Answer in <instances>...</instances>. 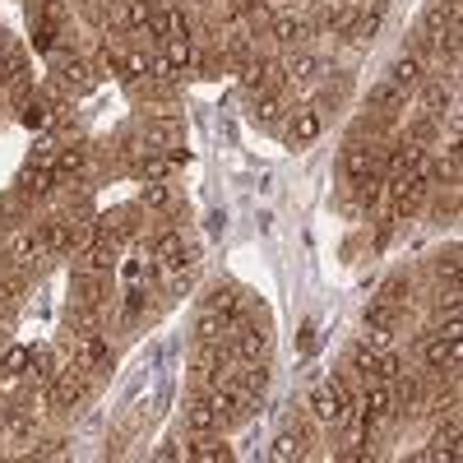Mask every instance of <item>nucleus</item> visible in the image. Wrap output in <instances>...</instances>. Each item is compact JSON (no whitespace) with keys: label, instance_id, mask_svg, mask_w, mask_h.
I'll return each instance as SVG.
<instances>
[{"label":"nucleus","instance_id":"nucleus-12","mask_svg":"<svg viewBox=\"0 0 463 463\" xmlns=\"http://www.w3.org/2000/svg\"><path fill=\"white\" fill-rule=\"evenodd\" d=\"M399 408L394 390H390V380H366V394H362V412L366 421H380V417H390Z\"/></svg>","mask_w":463,"mask_h":463},{"label":"nucleus","instance_id":"nucleus-26","mask_svg":"<svg viewBox=\"0 0 463 463\" xmlns=\"http://www.w3.org/2000/svg\"><path fill=\"white\" fill-rule=\"evenodd\" d=\"M421 158V144H412V139H399L390 153H384V163H380V172L384 176H403V172H412V163Z\"/></svg>","mask_w":463,"mask_h":463},{"label":"nucleus","instance_id":"nucleus-9","mask_svg":"<svg viewBox=\"0 0 463 463\" xmlns=\"http://www.w3.org/2000/svg\"><path fill=\"white\" fill-rule=\"evenodd\" d=\"M5 260L28 274V269H37V264L47 260V250H43V241H37V232H33V227H19L14 237H10V246H5Z\"/></svg>","mask_w":463,"mask_h":463},{"label":"nucleus","instance_id":"nucleus-42","mask_svg":"<svg viewBox=\"0 0 463 463\" xmlns=\"http://www.w3.org/2000/svg\"><path fill=\"white\" fill-rule=\"evenodd\" d=\"M167 200H172L167 181H144V190H139V204L144 209H167Z\"/></svg>","mask_w":463,"mask_h":463},{"label":"nucleus","instance_id":"nucleus-33","mask_svg":"<svg viewBox=\"0 0 463 463\" xmlns=\"http://www.w3.org/2000/svg\"><path fill=\"white\" fill-rule=\"evenodd\" d=\"M301 454H306V436L301 431H279L274 445H269V458H274V463H292Z\"/></svg>","mask_w":463,"mask_h":463},{"label":"nucleus","instance_id":"nucleus-1","mask_svg":"<svg viewBox=\"0 0 463 463\" xmlns=\"http://www.w3.org/2000/svg\"><path fill=\"white\" fill-rule=\"evenodd\" d=\"M347 408H353L347 380H329V384H320V390L311 394V412H316V421H325V427H343Z\"/></svg>","mask_w":463,"mask_h":463},{"label":"nucleus","instance_id":"nucleus-20","mask_svg":"<svg viewBox=\"0 0 463 463\" xmlns=\"http://www.w3.org/2000/svg\"><path fill=\"white\" fill-rule=\"evenodd\" d=\"M421 80H427V61H421L417 52H408V56H399V61L390 65V84H399L403 93H412Z\"/></svg>","mask_w":463,"mask_h":463},{"label":"nucleus","instance_id":"nucleus-23","mask_svg":"<svg viewBox=\"0 0 463 463\" xmlns=\"http://www.w3.org/2000/svg\"><path fill=\"white\" fill-rule=\"evenodd\" d=\"M116 250H121V241H116V237H98V241L80 255V269H93V274H111V269H116Z\"/></svg>","mask_w":463,"mask_h":463},{"label":"nucleus","instance_id":"nucleus-45","mask_svg":"<svg viewBox=\"0 0 463 463\" xmlns=\"http://www.w3.org/2000/svg\"><path fill=\"white\" fill-rule=\"evenodd\" d=\"M28 371H33L37 380H43V384H47V380L56 375V353H52V347H37V353H33V366H28Z\"/></svg>","mask_w":463,"mask_h":463},{"label":"nucleus","instance_id":"nucleus-38","mask_svg":"<svg viewBox=\"0 0 463 463\" xmlns=\"http://www.w3.org/2000/svg\"><path fill=\"white\" fill-rule=\"evenodd\" d=\"M190 458H200V463H227L232 449H227L218 436H195V445H190Z\"/></svg>","mask_w":463,"mask_h":463},{"label":"nucleus","instance_id":"nucleus-4","mask_svg":"<svg viewBox=\"0 0 463 463\" xmlns=\"http://www.w3.org/2000/svg\"><path fill=\"white\" fill-rule=\"evenodd\" d=\"M353 371H357L362 380H394V375L403 371V362H399V353H390V347L362 343L357 353H353Z\"/></svg>","mask_w":463,"mask_h":463},{"label":"nucleus","instance_id":"nucleus-47","mask_svg":"<svg viewBox=\"0 0 463 463\" xmlns=\"http://www.w3.org/2000/svg\"><path fill=\"white\" fill-rule=\"evenodd\" d=\"M440 274H449V279L458 274V250H449V255L440 260Z\"/></svg>","mask_w":463,"mask_h":463},{"label":"nucleus","instance_id":"nucleus-29","mask_svg":"<svg viewBox=\"0 0 463 463\" xmlns=\"http://www.w3.org/2000/svg\"><path fill=\"white\" fill-rule=\"evenodd\" d=\"M172 167H176V163L167 158V153H153V148H144L139 158H135V176H139V181H167Z\"/></svg>","mask_w":463,"mask_h":463},{"label":"nucleus","instance_id":"nucleus-41","mask_svg":"<svg viewBox=\"0 0 463 463\" xmlns=\"http://www.w3.org/2000/svg\"><path fill=\"white\" fill-rule=\"evenodd\" d=\"M237 384H241V390L246 394H264L269 390V371H264V362H246V371H237Z\"/></svg>","mask_w":463,"mask_h":463},{"label":"nucleus","instance_id":"nucleus-34","mask_svg":"<svg viewBox=\"0 0 463 463\" xmlns=\"http://www.w3.org/2000/svg\"><path fill=\"white\" fill-rule=\"evenodd\" d=\"M153 10H158V0H121V24L130 33H144L148 19H153Z\"/></svg>","mask_w":463,"mask_h":463},{"label":"nucleus","instance_id":"nucleus-25","mask_svg":"<svg viewBox=\"0 0 463 463\" xmlns=\"http://www.w3.org/2000/svg\"><path fill=\"white\" fill-rule=\"evenodd\" d=\"M148 37H158V43H167V37H176V33H190V24H185V14L181 10H172V5H158L153 10V19H148V28H144Z\"/></svg>","mask_w":463,"mask_h":463},{"label":"nucleus","instance_id":"nucleus-15","mask_svg":"<svg viewBox=\"0 0 463 463\" xmlns=\"http://www.w3.org/2000/svg\"><path fill=\"white\" fill-rule=\"evenodd\" d=\"M421 116H436V121H445V111L454 107V84L445 80H421Z\"/></svg>","mask_w":463,"mask_h":463},{"label":"nucleus","instance_id":"nucleus-27","mask_svg":"<svg viewBox=\"0 0 463 463\" xmlns=\"http://www.w3.org/2000/svg\"><path fill=\"white\" fill-rule=\"evenodd\" d=\"M227 334H232V320L222 311H213V306H204L195 316V343H222Z\"/></svg>","mask_w":463,"mask_h":463},{"label":"nucleus","instance_id":"nucleus-10","mask_svg":"<svg viewBox=\"0 0 463 463\" xmlns=\"http://www.w3.org/2000/svg\"><path fill=\"white\" fill-rule=\"evenodd\" d=\"M33 232H37V241H43L47 255H70L74 250V232H70L65 218H37Z\"/></svg>","mask_w":463,"mask_h":463},{"label":"nucleus","instance_id":"nucleus-17","mask_svg":"<svg viewBox=\"0 0 463 463\" xmlns=\"http://www.w3.org/2000/svg\"><path fill=\"white\" fill-rule=\"evenodd\" d=\"M274 70L283 74L288 84H311L316 74H320V61H316L311 52H288V56H283V61H279Z\"/></svg>","mask_w":463,"mask_h":463},{"label":"nucleus","instance_id":"nucleus-37","mask_svg":"<svg viewBox=\"0 0 463 463\" xmlns=\"http://www.w3.org/2000/svg\"><path fill=\"white\" fill-rule=\"evenodd\" d=\"M408 102V93L399 89V84H390V80H380L375 89H371V111H384V116H390V111H399Z\"/></svg>","mask_w":463,"mask_h":463},{"label":"nucleus","instance_id":"nucleus-48","mask_svg":"<svg viewBox=\"0 0 463 463\" xmlns=\"http://www.w3.org/2000/svg\"><path fill=\"white\" fill-rule=\"evenodd\" d=\"M0 297H5V292H0Z\"/></svg>","mask_w":463,"mask_h":463},{"label":"nucleus","instance_id":"nucleus-28","mask_svg":"<svg viewBox=\"0 0 463 463\" xmlns=\"http://www.w3.org/2000/svg\"><path fill=\"white\" fill-rule=\"evenodd\" d=\"M84 167H89V148H84V144H70V148H56V163H52L56 181H70V176H84Z\"/></svg>","mask_w":463,"mask_h":463},{"label":"nucleus","instance_id":"nucleus-16","mask_svg":"<svg viewBox=\"0 0 463 463\" xmlns=\"http://www.w3.org/2000/svg\"><path fill=\"white\" fill-rule=\"evenodd\" d=\"M222 427V417L213 408V399H190L185 403V431H195V436H213Z\"/></svg>","mask_w":463,"mask_h":463},{"label":"nucleus","instance_id":"nucleus-22","mask_svg":"<svg viewBox=\"0 0 463 463\" xmlns=\"http://www.w3.org/2000/svg\"><path fill=\"white\" fill-rule=\"evenodd\" d=\"M74 301H80V306H102L107 301V274L74 269Z\"/></svg>","mask_w":463,"mask_h":463},{"label":"nucleus","instance_id":"nucleus-32","mask_svg":"<svg viewBox=\"0 0 463 463\" xmlns=\"http://www.w3.org/2000/svg\"><path fill=\"white\" fill-rule=\"evenodd\" d=\"M148 70H153V56L148 52H121V61H116V74H126L130 84H144L148 80Z\"/></svg>","mask_w":463,"mask_h":463},{"label":"nucleus","instance_id":"nucleus-44","mask_svg":"<svg viewBox=\"0 0 463 463\" xmlns=\"http://www.w3.org/2000/svg\"><path fill=\"white\" fill-rule=\"evenodd\" d=\"M0 366H5V375H28L33 353H28V347H5V357H0Z\"/></svg>","mask_w":463,"mask_h":463},{"label":"nucleus","instance_id":"nucleus-3","mask_svg":"<svg viewBox=\"0 0 463 463\" xmlns=\"http://www.w3.org/2000/svg\"><path fill=\"white\" fill-rule=\"evenodd\" d=\"M320 135H325V116H320V107H316V102H301V107H292V111H288V121H283V139H288L292 148L316 144Z\"/></svg>","mask_w":463,"mask_h":463},{"label":"nucleus","instance_id":"nucleus-5","mask_svg":"<svg viewBox=\"0 0 463 463\" xmlns=\"http://www.w3.org/2000/svg\"><path fill=\"white\" fill-rule=\"evenodd\" d=\"M213 408H218V417H222V427H227V421H241V417H250V408H255V394H246L241 390V384L237 380H222V384H213Z\"/></svg>","mask_w":463,"mask_h":463},{"label":"nucleus","instance_id":"nucleus-35","mask_svg":"<svg viewBox=\"0 0 463 463\" xmlns=\"http://www.w3.org/2000/svg\"><path fill=\"white\" fill-rule=\"evenodd\" d=\"M204 306H213V311H222V316H227L232 325L241 320V292H237V288H222V283H218V288H213V292L204 297Z\"/></svg>","mask_w":463,"mask_h":463},{"label":"nucleus","instance_id":"nucleus-7","mask_svg":"<svg viewBox=\"0 0 463 463\" xmlns=\"http://www.w3.org/2000/svg\"><path fill=\"white\" fill-rule=\"evenodd\" d=\"M338 167H343V176L353 181V185H362V181L380 176V153H375L371 144H347L343 158H338Z\"/></svg>","mask_w":463,"mask_h":463},{"label":"nucleus","instance_id":"nucleus-36","mask_svg":"<svg viewBox=\"0 0 463 463\" xmlns=\"http://www.w3.org/2000/svg\"><path fill=\"white\" fill-rule=\"evenodd\" d=\"M366 325H371V329H390V334H394V329L403 325V306L371 301V306H366Z\"/></svg>","mask_w":463,"mask_h":463},{"label":"nucleus","instance_id":"nucleus-18","mask_svg":"<svg viewBox=\"0 0 463 463\" xmlns=\"http://www.w3.org/2000/svg\"><path fill=\"white\" fill-rule=\"evenodd\" d=\"M74 362H80L84 371H107L111 357H107V343L98 334H74Z\"/></svg>","mask_w":463,"mask_h":463},{"label":"nucleus","instance_id":"nucleus-46","mask_svg":"<svg viewBox=\"0 0 463 463\" xmlns=\"http://www.w3.org/2000/svg\"><path fill=\"white\" fill-rule=\"evenodd\" d=\"M14 52H19V43H14V37H10L5 28H0V65H5V61L14 56Z\"/></svg>","mask_w":463,"mask_h":463},{"label":"nucleus","instance_id":"nucleus-2","mask_svg":"<svg viewBox=\"0 0 463 463\" xmlns=\"http://www.w3.org/2000/svg\"><path fill=\"white\" fill-rule=\"evenodd\" d=\"M84 394H89V371H84L80 362L61 366V371L47 380V403H52V408H74Z\"/></svg>","mask_w":463,"mask_h":463},{"label":"nucleus","instance_id":"nucleus-8","mask_svg":"<svg viewBox=\"0 0 463 463\" xmlns=\"http://www.w3.org/2000/svg\"><path fill=\"white\" fill-rule=\"evenodd\" d=\"M384 195L394 200V213H412V209H421V200L431 195V185H427V181H417L412 172H403V176H390Z\"/></svg>","mask_w":463,"mask_h":463},{"label":"nucleus","instance_id":"nucleus-40","mask_svg":"<svg viewBox=\"0 0 463 463\" xmlns=\"http://www.w3.org/2000/svg\"><path fill=\"white\" fill-rule=\"evenodd\" d=\"M283 111H288L283 98L269 89V93H260V102H255V121H260V126H279V121H283Z\"/></svg>","mask_w":463,"mask_h":463},{"label":"nucleus","instance_id":"nucleus-19","mask_svg":"<svg viewBox=\"0 0 463 463\" xmlns=\"http://www.w3.org/2000/svg\"><path fill=\"white\" fill-rule=\"evenodd\" d=\"M269 37H274L279 47H301L306 37H311V24L306 19H297V14H274V24H269Z\"/></svg>","mask_w":463,"mask_h":463},{"label":"nucleus","instance_id":"nucleus-6","mask_svg":"<svg viewBox=\"0 0 463 463\" xmlns=\"http://www.w3.org/2000/svg\"><path fill=\"white\" fill-rule=\"evenodd\" d=\"M232 353H237L241 362H264L269 357V329L250 325V320H237L232 325Z\"/></svg>","mask_w":463,"mask_h":463},{"label":"nucleus","instance_id":"nucleus-30","mask_svg":"<svg viewBox=\"0 0 463 463\" xmlns=\"http://www.w3.org/2000/svg\"><path fill=\"white\" fill-rule=\"evenodd\" d=\"M181 255H185V237H181V232H158L153 246H148V260H158V264H181Z\"/></svg>","mask_w":463,"mask_h":463},{"label":"nucleus","instance_id":"nucleus-13","mask_svg":"<svg viewBox=\"0 0 463 463\" xmlns=\"http://www.w3.org/2000/svg\"><path fill=\"white\" fill-rule=\"evenodd\" d=\"M52 65H56V74H61V84H65V89H74V93H89V89H93V74H89V65H84L80 56L56 52Z\"/></svg>","mask_w":463,"mask_h":463},{"label":"nucleus","instance_id":"nucleus-31","mask_svg":"<svg viewBox=\"0 0 463 463\" xmlns=\"http://www.w3.org/2000/svg\"><path fill=\"white\" fill-rule=\"evenodd\" d=\"M241 65H246V74H241L246 93H269V84H274V61L250 56V61H241Z\"/></svg>","mask_w":463,"mask_h":463},{"label":"nucleus","instance_id":"nucleus-43","mask_svg":"<svg viewBox=\"0 0 463 463\" xmlns=\"http://www.w3.org/2000/svg\"><path fill=\"white\" fill-rule=\"evenodd\" d=\"M70 329H74V334H93V329H98V306H80V301H74Z\"/></svg>","mask_w":463,"mask_h":463},{"label":"nucleus","instance_id":"nucleus-21","mask_svg":"<svg viewBox=\"0 0 463 463\" xmlns=\"http://www.w3.org/2000/svg\"><path fill=\"white\" fill-rule=\"evenodd\" d=\"M176 144H185L181 121H148V126H144V148L167 153V148H176Z\"/></svg>","mask_w":463,"mask_h":463},{"label":"nucleus","instance_id":"nucleus-39","mask_svg":"<svg viewBox=\"0 0 463 463\" xmlns=\"http://www.w3.org/2000/svg\"><path fill=\"white\" fill-rule=\"evenodd\" d=\"M353 19H357V5H334V10H325L320 28H325V33H334V37H347V28H353Z\"/></svg>","mask_w":463,"mask_h":463},{"label":"nucleus","instance_id":"nucleus-14","mask_svg":"<svg viewBox=\"0 0 463 463\" xmlns=\"http://www.w3.org/2000/svg\"><path fill=\"white\" fill-rule=\"evenodd\" d=\"M52 190H56V172L47 163H28L24 167V176H19V195L24 200H47Z\"/></svg>","mask_w":463,"mask_h":463},{"label":"nucleus","instance_id":"nucleus-24","mask_svg":"<svg viewBox=\"0 0 463 463\" xmlns=\"http://www.w3.org/2000/svg\"><path fill=\"white\" fill-rule=\"evenodd\" d=\"M195 65V43H190V33H176L163 43V70L176 74V70H190Z\"/></svg>","mask_w":463,"mask_h":463},{"label":"nucleus","instance_id":"nucleus-11","mask_svg":"<svg viewBox=\"0 0 463 463\" xmlns=\"http://www.w3.org/2000/svg\"><path fill=\"white\" fill-rule=\"evenodd\" d=\"M458 338H445V334H436V338H427L421 343V362H427L431 371H458Z\"/></svg>","mask_w":463,"mask_h":463}]
</instances>
